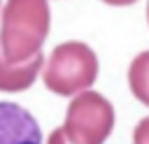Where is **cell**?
<instances>
[{
	"mask_svg": "<svg viewBox=\"0 0 149 144\" xmlns=\"http://www.w3.org/2000/svg\"><path fill=\"white\" fill-rule=\"evenodd\" d=\"M49 33L47 0H7L0 28V51L9 63H26L40 53Z\"/></svg>",
	"mask_w": 149,
	"mask_h": 144,
	"instance_id": "1",
	"label": "cell"
},
{
	"mask_svg": "<svg viewBox=\"0 0 149 144\" xmlns=\"http://www.w3.org/2000/svg\"><path fill=\"white\" fill-rule=\"evenodd\" d=\"M98 77V58L84 42L58 44L44 70V86L56 95H74L86 91Z\"/></svg>",
	"mask_w": 149,
	"mask_h": 144,
	"instance_id": "2",
	"label": "cell"
},
{
	"mask_svg": "<svg viewBox=\"0 0 149 144\" xmlns=\"http://www.w3.org/2000/svg\"><path fill=\"white\" fill-rule=\"evenodd\" d=\"M114 128V109L107 98L81 91L68 107L63 132L72 144H102Z\"/></svg>",
	"mask_w": 149,
	"mask_h": 144,
	"instance_id": "3",
	"label": "cell"
},
{
	"mask_svg": "<svg viewBox=\"0 0 149 144\" xmlns=\"http://www.w3.org/2000/svg\"><path fill=\"white\" fill-rule=\"evenodd\" d=\"M0 144H42L35 116L16 102H0Z\"/></svg>",
	"mask_w": 149,
	"mask_h": 144,
	"instance_id": "4",
	"label": "cell"
},
{
	"mask_svg": "<svg viewBox=\"0 0 149 144\" xmlns=\"http://www.w3.org/2000/svg\"><path fill=\"white\" fill-rule=\"evenodd\" d=\"M42 51L26 63H9L0 51V91L2 93H19L33 86L37 72L42 70Z\"/></svg>",
	"mask_w": 149,
	"mask_h": 144,
	"instance_id": "5",
	"label": "cell"
},
{
	"mask_svg": "<svg viewBox=\"0 0 149 144\" xmlns=\"http://www.w3.org/2000/svg\"><path fill=\"white\" fill-rule=\"evenodd\" d=\"M128 86L133 95L149 107V51H142L135 56V60L128 67Z\"/></svg>",
	"mask_w": 149,
	"mask_h": 144,
	"instance_id": "6",
	"label": "cell"
},
{
	"mask_svg": "<svg viewBox=\"0 0 149 144\" xmlns=\"http://www.w3.org/2000/svg\"><path fill=\"white\" fill-rule=\"evenodd\" d=\"M133 142H135V144H149V116H147V118H142V121L135 125Z\"/></svg>",
	"mask_w": 149,
	"mask_h": 144,
	"instance_id": "7",
	"label": "cell"
},
{
	"mask_svg": "<svg viewBox=\"0 0 149 144\" xmlns=\"http://www.w3.org/2000/svg\"><path fill=\"white\" fill-rule=\"evenodd\" d=\"M47 144H72L68 137H65V132H63V128H56L51 135H49V139H47Z\"/></svg>",
	"mask_w": 149,
	"mask_h": 144,
	"instance_id": "8",
	"label": "cell"
},
{
	"mask_svg": "<svg viewBox=\"0 0 149 144\" xmlns=\"http://www.w3.org/2000/svg\"><path fill=\"white\" fill-rule=\"evenodd\" d=\"M102 2H107V5H116V7H123V5H133L135 0H102Z\"/></svg>",
	"mask_w": 149,
	"mask_h": 144,
	"instance_id": "9",
	"label": "cell"
},
{
	"mask_svg": "<svg viewBox=\"0 0 149 144\" xmlns=\"http://www.w3.org/2000/svg\"><path fill=\"white\" fill-rule=\"evenodd\" d=\"M147 19H149V5H147Z\"/></svg>",
	"mask_w": 149,
	"mask_h": 144,
	"instance_id": "10",
	"label": "cell"
}]
</instances>
